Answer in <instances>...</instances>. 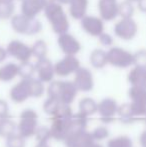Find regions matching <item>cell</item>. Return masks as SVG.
Here are the masks:
<instances>
[{"label": "cell", "instance_id": "cell-47", "mask_svg": "<svg viewBox=\"0 0 146 147\" xmlns=\"http://www.w3.org/2000/svg\"><path fill=\"white\" fill-rule=\"evenodd\" d=\"M127 1H129V2L132 3V2H138V0H127Z\"/></svg>", "mask_w": 146, "mask_h": 147}, {"label": "cell", "instance_id": "cell-41", "mask_svg": "<svg viewBox=\"0 0 146 147\" xmlns=\"http://www.w3.org/2000/svg\"><path fill=\"white\" fill-rule=\"evenodd\" d=\"M7 57V52H6V49H4L3 47L0 46V63L3 62L4 60Z\"/></svg>", "mask_w": 146, "mask_h": 147}, {"label": "cell", "instance_id": "cell-42", "mask_svg": "<svg viewBox=\"0 0 146 147\" xmlns=\"http://www.w3.org/2000/svg\"><path fill=\"white\" fill-rule=\"evenodd\" d=\"M85 147H104L102 144H100L99 142H96V141H92L90 142L89 144H87Z\"/></svg>", "mask_w": 146, "mask_h": 147}, {"label": "cell", "instance_id": "cell-22", "mask_svg": "<svg viewBox=\"0 0 146 147\" xmlns=\"http://www.w3.org/2000/svg\"><path fill=\"white\" fill-rule=\"evenodd\" d=\"M18 76V64L9 62L0 67V81L10 82Z\"/></svg>", "mask_w": 146, "mask_h": 147}, {"label": "cell", "instance_id": "cell-2", "mask_svg": "<svg viewBox=\"0 0 146 147\" xmlns=\"http://www.w3.org/2000/svg\"><path fill=\"white\" fill-rule=\"evenodd\" d=\"M77 89L72 81L52 80L47 88L48 97L56 98L61 104L71 105L77 96Z\"/></svg>", "mask_w": 146, "mask_h": 147}, {"label": "cell", "instance_id": "cell-32", "mask_svg": "<svg viewBox=\"0 0 146 147\" xmlns=\"http://www.w3.org/2000/svg\"><path fill=\"white\" fill-rule=\"evenodd\" d=\"M128 95L131 101H146V88L143 86H131Z\"/></svg>", "mask_w": 146, "mask_h": 147}, {"label": "cell", "instance_id": "cell-21", "mask_svg": "<svg viewBox=\"0 0 146 147\" xmlns=\"http://www.w3.org/2000/svg\"><path fill=\"white\" fill-rule=\"evenodd\" d=\"M69 12L71 17L76 20H81L86 15L88 7V0H71Z\"/></svg>", "mask_w": 146, "mask_h": 147}, {"label": "cell", "instance_id": "cell-3", "mask_svg": "<svg viewBox=\"0 0 146 147\" xmlns=\"http://www.w3.org/2000/svg\"><path fill=\"white\" fill-rule=\"evenodd\" d=\"M44 13L50 22L52 30L58 35L67 33L69 29V21L61 4L54 2L44 8Z\"/></svg>", "mask_w": 146, "mask_h": 147}, {"label": "cell", "instance_id": "cell-17", "mask_svg": "<svg viewBox=\"0 0 146 147\" xmlns=\"http://www.w3.org/2000/svg\"><path fill=\"white\" fill-rule=\"evenodd\" d=\"M92 141H94V140L92 139L90 132L85 130L82 132L69 134L63 142L66 147H85Z\"/></svg>", "mask_w": 146, "mask_h": 147}, {"label": "cell", "instance_id": "cell-20", "mask_svg": "<svg viewBox=\"0 0 146 147\" xmlns=\"http://www.w3.org/2000/svg\"><path fill=\"white\" fill-rule=\"evenodd\" d=\"M78 113L88 118L97 113V102L91 97H83L78 104Z\"/></svg>", "mask_w": 146, "mask_h": 147}, {"label": "cell", "instance_id": "cell-39", "mask_svg": "<svg viewBox=\"0 0 146 147\" xmlns=\"http://www.w3.org/2000/svg\"><path fill=\"white\" fill-rule=\"evenodd\" d=\"M9 117V105L7 101L0 99V119Z\"/></svg>", "mask_w": 146, "mask_h": 147}, {"label": "cell", "instance_id": "cell-34", "mask_svg": "<svg viewBox=\"0 0 146 147\" xmlns=\"http://www.w3.org/2000/svg\"><path fill=\"white\" fill-rule=\"evenodd\" d=\"M129 105L133 116L136 119L146 114V101H131Z\"/></svg>", "mask_w": 146, "mask_h": 147}, {"label": "cell", "instance_id": "cell-6", "mask_svg": "<svg viewBox=\"0 0 146 147\" xmlns=\"http://www.w3.org/2000/svg\"><path fill=\"white\" fill-rule=\"evenodd\" d=\"M107 63L117 68H128L134 64L133 53L120 47H111L106 52Z\"/></svg>", "mask_w": 146, "mask_h": 147}, {"label": "cell", "instance_id": "cell-31", "mask_svg": "<svg viewBox=\"0 0 146 147\" xmlns=\"http://www.w3.org/2000/svg\"><path fill=\"white\" fill-rule=\"evenodd\" d=\"M61 103L59 102L58 99L52 98V97H48L46 100L43 103V111L46 113L49 116H53L56 113V111L58 110L59 106Z\"/></svg>", "mask_w": 146, "mask_h": 147}, {"label": "cell", "instance_id": "cell-37", "mask_svg": "<svg viewBox=\"0 0 146 147\" xmlns=\"http://www.w3.org/2000/svg\"><path fill=\"white\" fill-rule=\"evenodd\" d=\"M34 137L36 138L37 142H47L51 138V133H50V128L47 126H38L34 134Z\"/></svg>", "mask_w": 146, "mask_h": 147}, {"label": "cell", "instance_id": "cell-29", "mask_svg": "<svg viewBox=\"0 0 146 147\" xmlns=\"http://www.w3.org/2000/svg\"><path fill=\"white\" fill-rule=\"evenodd\" d=\"M47 52H48V47H47L46 42L44 40H41V39L35 41L31 47L32 56L35 57L37 60L45 58L47 55Z\"/></svg>", "mask_w": 146, "mask_h": 147}, {"label": "cell", "instance_id": "cell-45", "mask_svg": "<svg viewBox=\"0 0 146 147\" xmlns=\"http://www.w3.org/2000/svg\"><path fill=\"white\" fill-rule=\"evenodd\" d=\"M35 147H51L47 142H37Z\"/></svg>", "mask_w": 146, "mask_h": 147}, {"label": "cell", "instance_id": "cell-46", "mask_svg": "<svg viewBox=\"0 0 146 147\" xmlns=\"http://www.w3.org/2000/svg\"><path fill=\"white\" fill-rule=\"evenodd\" d=\"M71 0H56L57 3L59 4H69Z\"/></svg>", "mask_w": 146, "mask_h": 147}, {"label": "cell", "instance_id": "cell-11", "mask_svg": "<svg viewBox=\"0 0 146 147\" xmlns=\"http://www.w3.org/2000/svg\"><path fill=\"white\" fill-rule=\"evenodd\" d=\"M6 52H7V55H10L20 61V63L30 61V58L32 57L31 47L19 40L10 41L6 48Z\"/></svg>", "mask_w": 146, "mask_h": 147}, {"label": "cell", "instance_id": "cell-7", "mask_svg": "<svg viewBox=\"0 0 146 147\" xmlns=\"http://www.w3.org/2000/svg\"><path fill=\"white\" fill-rule=\"evenodd\" d=\"M72 82L77 91L89 92L94 87L93 74L88 68L80 66L74 73V80Z\"/></svg>", "mask_w": 146, "mask_h": 147}, {"label": "cell", "instance_id": "cell-24", "mask_svg": "<svg viewBox=\"0 0 146 147\" xmlns=\"http://www.w3.org/2000/svg\"><path fill=\"white\" fill-rule=\"evenodd\" d=\"M27 80V87L28 92H29V97H33V98H40L43 94H44V83L38 80L37 78H29Z\"/></svg>", "mask_w": 146, "mask_h": 147}, {"label": "cell", "instance_id": "cell-49", "mask_svg": "<svg viewBox=\"0 0 146 147\" xmlns=\"http://www.w3.org/2000/svg\"><path fill=\"white\" fill-rule=\"evenodd\" d=\"M21 1H23V0H21Z\"/></svg>", "mask_w": 146, "mask_h": 147}, {"label": "cell", "instance_id": "cell-28", "mask_svg": "<svg viewBox=\"0 0 146 147\" xmlns=\"http://www.w3.org/2000/svg\"><path fill=\"white\" fill-rule=\"evenodd\" d=\"M34 74H35V67L32 62L26 61L18 64V76H20L21 79H29L33 77Z\"/></svg>", "mask_w": 146, "mask_h": 147}, {"label": "cell", "instance_id": "cell-5", "mask_svg": "<svg viewBox=\"0 0 146 147\" xmlns=\"http://www.w3.org/2000/svg\"><path fill=\"white\" fill-rule=\"evenodd\" d=\"M11 26L16 33L24 35H35L42 29V24L36 18H29L22 14L11 17Z\"/></svg>", "mask_w": 146, "mask_h": 147}, {"label": "cell", "instance_id": "cell-48", "mask_svg": "<svg viewBox=\"0 0 146 147\" xmlns=\"http://www.w3.org/2000/svg\"><path fill=\"white\" fill-rule=\"evenodd\" d=\"M5 1H9V2H13L14 0H5Z\"/></svg>", "mask_w": 146, "mask_h": 147}, {"label": "cell", "instance_id": "cell-19", "mask_svg": "<svg viewBox=\"0 0 146 147\" xmlns=\"http://www.w3.org/2000/svg\"><path fill=\"white\" fill-rule=\"evenodd\" d=\"M128 82L131 86H143L146 85V67L145 66L134 65V67L129 71L127 75Z\"/></svg>", "mask_w": 146, "mask_h": 147}, {"label": "cell", "instance_id": "cell-30", "mask_svg": "<svg viewBox=\"0 0 146 147\" xmlns=\"http://www.w3.org/2000/svg\"><path fill=\"white\" fill-rule=\"evenodd\" d=\"M133 14H134V6L131 2L124 0L121 3H118V15H120L122 19L132 18Z\"/></svg>", "mask_w": 146, "mask_h": 147}, {"label": "cell", "instance_id": "cell-1", "mask_svg": "<svg viewBox=\"0 0 146 147\" xmlns=\"http://www.w3.org/2000/svg\"><path fill=\"white\" fill-rule=\"evenodd\" d=\"M73 115V111L70 105L60 104L58 110L53 116H51L50 133L51 138L58 141H64L69 131L70 120Z\"/></svg>", "mask_w": 146, "mask_h": 147}, {"label": "cell", "instance_id": "cell-16", "mask_svg": "<svg viewBox=\"0 0 146 147\" xmlns=\"http://www.w3.org/2000/svg\"><path fill=\"white\" fill-rule=\"evenodd\" d=\"M9 97L14 103L17 104L25 102L28 98H30L27 87V80L21 79L18 83L12 86L9 92Z\"/></svg>", "mask_w": 146, "mask_h": 147}, {"label": "cell", "instance_id": "cell-44", "mask_svg": "<svg viewBox=\"0 0 146 147\" xmlns=\"http://www.w3.org/2000/svg\"><path fill=\"white\" fill-rule=\"evenodd\" d=\"M41 2L43 3L44 8H45L47 5H49V4H52V3H54V2H56V0H41Z\"/></svg>", "mask_w": 146, "mask_h": 147}, {"label": "cell", "instance_id": "cell-15", "mask_svg": "<svg viewBox=\"0 0 146 147\" xmlns=\"http://www.w3.org/2000/svg\"><path fill=\"white\" fill-rule=\"evenodd\" d=\"M98 10L102 20H114L118 15V2L117 0H99Z\"/></svg>", "mask_w": 146, "mask_h": 147}, {"label": "cell", "instance_id": "cell-14", "mask_svg": "<svg viewBox=\"0 0 146 147\" xmlns=\"http://www.w3.org/2000/svg\"><path fill=\"white\" fill-rule=\"evenodd\" d=\"M81 27L87 34L94 37H98L103 33L104 23L99 17L92 15H85L81 19Z\"/></svg>", "mask_w": 146, "mask_h": 147}, {"label": "cell", "instance_id": "cell-12", "mask_svg": "<svg viewBox=\"0 0 146 147\" xmlns=\"http://www.w3.org/2000/svg\"><path fill=\"white\" fill-rule=\"evenodd\" d=\"M35 73L37 74V79L42 83H50L54 78V64H52L50 59L47 57L38 59L34 64Z\"/></svg>", "mask_w": 146, "mask_h": 147}, {"label": "cell", "instance_id": "cell-38", "mask_svg": "<svg viewBox=\"0 0 146 147\" xmlns=\"http://www.w3.org/2000/svg\"><path fill=\"white\" fill-rule=\"evenodd\" d=\"M134 58V64L133 65H139V66H145L146 61V52L145 50H139L135 54H133Z\"/></svg>", "mask_w": 146, "mask_h": 147}, {"label": "cell", "instance_id": "cell-10", "mask_svg": "<svg viewBox=\"0 0 146 147\" xmlns=\"http://www.w3.org/2000/svg\"><path fill=\"white\" fill-rule=\"evenodd\" d=\"M138 26L133 18L121 19L114 26V33L122 40H131L136 36Z\"/></svg>", "mask_w": 146, "mask_h": 147}, {"label": "cell", "instance_id": "cell-18", "mask_svg": "<svg viewBox=\"0 0 146 147\" xmlns=\"http://www.w3.org/2000/svg\"><path fill=\"white\" fill-rule=\"evenodd\" d=\"M42 10L44 5L41 0H23L21 3V14L26 17L35 18Z\"/></svg>", "mask_w": 146, "mask_h": 147}, {"label": "cell", "instance_id": "cell-26", "mask_svg": "<svg viewBox=\"0 0 146 147\" xmlns=\"http://www.w3.org/2000/svg\"><path fill=\"white\" fill-rule=\"evenodd\" d=\"M117 115H118L119 119L121 120V122L125 124L132 123V122H134L136 120V118L133 116L132 112H131L129 103H124V104L118 105Z\"/></svg>", "mask_w": 146, "mask_h": 147}, {"label": "cell", "instance_id": "cell-8", "mask_svg": "<svg viewBox=\"0 0 146 147\" xmlns=\"http://www.w3.org/2000/svg\"><path fill=\"white\" fill-rule=\"evenodd\" d=\"M118 103L115 99L107 97L97 103V113L103 123H111L117 115Z\"/></svg>", "mask_w": 146, "mask_h": 147}, {"label": "cell", "instance_id": "cell-9", "mask_svg": "<svg viewBox=\"0 0 146 147\" xmlns=\"http://www.w3.org/2000/svg\"><path fill=\"white\" fill-rule=\"evenodd\" d=\"M80 67V62L76 56L65 55L54 64V73L59 77H66L76 72Z\"/></svg>", "mask_w": 146, "mask_h": 147}, {"label": "cell", "instance_id": "cell-43", "mask_svg": "<svg viewBox=\"0 0 146 147\" xmlns=\"http://www.w3.org/2000/svg\"><path fill=\"white\" fill-rule=\"evenodd\" d=\"M138 7L141 11H145V0H138Z\"/></svg>", "mask_w": 146, "mask_h": 147}, {"label": "cell", "instance_id": "cell-36", "mask_svg": "<svg viewBox=\"0 0 146 147\" xmlns=\"http://www.w3.org/2000/svg\"><path fill=\"white\" fill-rule=\"evenodd\" d=\"M5 147H26V139L16 132L5 138Z\"/></svg>", "mask_w": 146, "mask_h": 147}, {"label": "cell", "instance_id": "cell-13", "mask_svg": "<svg viewBox=\"0 0 146 147\" xmlns=\"http://www.w3.org/2000/svg\"><path fill=\"white\" fill-rule=\"evenodd\" d=\"M59 47L65 55L75 56L80 50H81V44L80 42L69 33H64L58 36L57 39Z\"/></svg>", "mask_w": 146, "mask_h": 147}, {"label": "cell", "instance_id": "cell-25", "mask_svg": "<svg viewBox=\"0 0 146 147\" xmlns=\"http://www.w3.org/2000/svg\"><path fill=\"white\" fill-rule=\"evenodd\" d=\"M16 132H17V124L13 119L10 117L0 119V136L7 138Z\"/></svg>", "mask_w": 146, "mask_h": 147}, {"label": "cell", "instance_id": "cell-35", "mask_svg": "<svg viewBox=\"0 0 146 147\" xmlns=\"http://www.w3.org/2000/svg\"><path fill=\"white\" fill-rule=\"evenodd\" d=\"M90 134H91V137L94 141L100 142V141H102V140H105L106 138L109 137V129H108L106 126L100 125L94 128V129L90 132Z\"/></svg>", "mask_w": 146, "mask_h": 147}, {"label": "cell", "instance_id": "cell-4", "mask_svg": "<svg viewBox=\"0 0 146 147\" xmlns=\"http://www.w3.org/2000/svg\"><path fill=\"white\" fill-rule=\"evenodd\" d=\"M38 127V114L31 108H26L20 113L17 124V133L27 139L34 136Z\"/></svg>", "mask_w": 146, "mask_h": 147}, {"label": "cell", "instance_id": "cell-27", "mask_svg": "<svg viewBox=\"0 0 146 147\" xmlns=\"http://www.w3.org/2000/svg\"><path fill=\"white\" fill-rule=\"evenodd\" d=\"M106 147H133V141L128 135H118L110 138Z\"/></svg>", "mask_w": 146, "mask_h": 147}, {"label": "cell", "instance_id": "cell-23", "mask_svg": "<svg viewBox=\"0 0 146 147\" xmlns=\"http://www.w3.org/2000/svg\"><path fill=\"white\" fill-rule=\"evenodd\" d=\"M89 61L92 67L96 69H102L107 65V55L103 49H94L89 56Z\"/></svg>", "mask_w": 146, "mask_h": 147}, {"label": "cell", "instance_id": "cell-33", "mask_svg": "<svg viewBox=\"0 0 146 147\" xmlns=\"http://www.w3.org/2000/svg\"><path fill=\"white\" fill-rule=\"evenodd\" d=\"M14 10L15 7L13 2L0 0V19H9L13 15Z\"/></svg>", "mask_w": 146, "mask_h": 147}, {"label": "cell", "instance_id": "cell-40", "mask_svg": "<svg viewBox=\"0 0 146 147\" xmlns=\"http://www.w3.org/2000/svg\"><path fill=\"white\" fill-rule=\"evenodd\" d=\"M98 38H99V41L102 45H104V46H112L113 38L110 34L103 32L102 34H100L99 36H98Z\"/></svg>", "mask_w": 146, "mask_h": 147}]
</instances>
